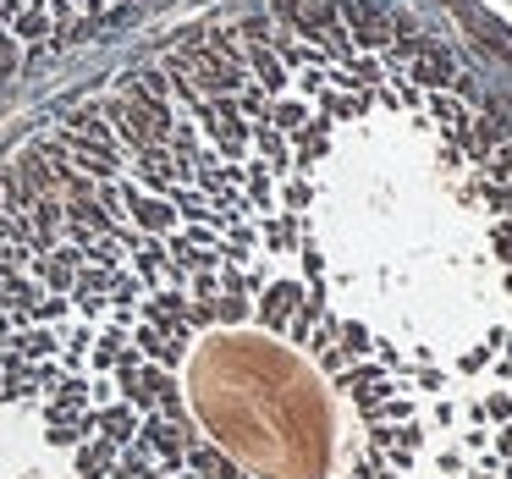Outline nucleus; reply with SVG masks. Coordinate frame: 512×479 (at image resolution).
Here are the masks:
<instances>
[{"instance_id": "f257e3e1", "label": "nucleus", "mask_w": 512, "mask_h": 479, "mask_svg": "<svg viewBox=\"0 0 512 479\" xmlns=\"http://www.w3.org/2000/svg\"><path fill=\"white\" fill-rule=\"evenodd\" d=\"M0 479H512V210L259 127L0 177Z\"/></svg>"}, {"instance_id": "f03ea898", "label": "nucleus", "mask_w": 512, "mask_h": 479, "mask_svg": "<svg viewBox=\"0 0 512 479\" xmlns=\"http://www.w3.org/2000/svg\"><path fill=\"white\" fill-rule=\"evenodd\" d=\"M127 6L133 0H0V83L50 50L94 34Z\"/></svg>"}]
</instances>
